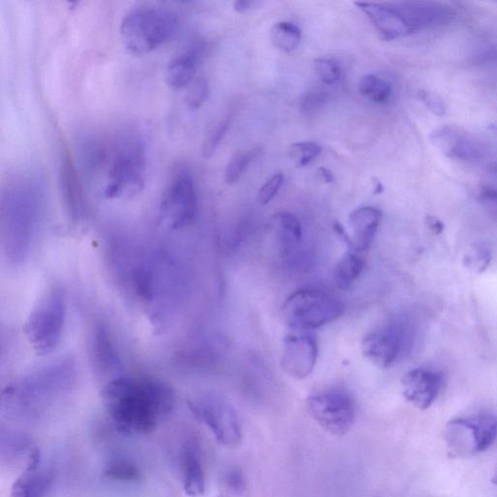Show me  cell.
<instances>
[{"label": "cell", "mask_w": 497, "mask_h": 497, "mask_svg": "<svg viewBox=\"0 0 497 497\" xmlns=\"http://www.w3.org/2000/svg\"><path fill=\"white\" fill-rule=\"evenodd\" d=\"M101 397L115 428L128 435L152 433L176 404L174 388L152 377L122 375L106 383Z\"/></svg>", "instance_id": "cell-1"}, {"label": "cell", "mask_w": 497, "mask_h": 497, "mask_svg": "<svg viewBox=\"0 0 497 497\" xmlns=\"http://www.w3.org/2000/svg\"><path fill=\"white\" fill-rule=\"evenodd\" d=\"M130 276L152 323L164 329L177 318L189 293L188 273L177 256L161 248L140 254Z\"/></svg>", "instance_id": "cell-2"}, {"label": "cell", "mask_w": 497, "mask_h": 497, "mask_svg": "<svg viewBox=\"0 0 497 497\" xmlns=\"http://www.w3.org/2000/svg\"><path fill=\"white\" fill-rule=\"evenodd\" d=\"M76 375L70 357L30 372L5 388L0 404L2 416L8 421L26 425L46 421L69 396Z\"/></svg>", "instance_id": "cell-3"}, {"label": "cell", "mask_w": 497, "mask_h": 497, "mask_svg": "<svg viewBox=\"0 0 497 497\" xmlns=\"http://www.w3.org/2000/svg\"><path fill=\"white\" fill-rule=\"evenodd\" d=\"M41 212V196L33 182L16 181L2 202V245L11 266H21L28 258Z\"/></svg>", "instance_id": "cell-4"}, {"label": "cell", "mask_w": 497, "mask_h": 497, "mask_svg": "<svg viewBox=\"0 0 497 497\" xmlns=\"http://www.w3.org/2000/svg\"><path fill=\"white\" fill-rule=\"evenodd\" d=\"M179 26L177 15L162 7H139L132 10L122 21L121 37L132 55L152 53L173 38Z\"/></svg>", "instance_id": "cell-5"}, {"label": "cell", "mask_w": 497, "mask_h": 497, "mask_svg": "<svg viewBox=\"0 0 497 497\" xmlns=\"http://www.w3.org/2000/svg\"><path fill=\"white\" fill-rule=\"evenodd\" d=\"M67 310L66 293L58 287L47 291L31 310L24 332L39 355L49 354L59 345L66 328Z\"/></svg>", "instance_id": "cell-6"}, {"label": "cell", "mask_w": 497, "mask_h": 497, "mask_svg": "<svg viewBox=\"0 0 497 497\" xmlns=\"http://www.w3.org/2000/svg\"><path fill=\"white\" fill-rule=\"evenodd\" d=\"M145 178L146 153L142 139L124 138L116 147L109 166L105 197H133L144 189Z\"/></svg>", "instance_id": "cell-7"}, {"label": "cell", "mask_w": 497, "mask_h": 497, "mask_svg": "<svg viewBox=\"0 0 497 497\" xmlns=\"http://www.w3.org/2000/svg\"><path fill=\"white\" fill-rule=\"evenodd\" d=\"M345 312L335 295L312 289L295 291L283 306V319L295 331H313L331 323Z\"/></svg>", "instance_id": "cell-8"}, {"label": "cell", "mask_w": 497, "mask_h": 497, "mask_svg": "<svg viewBox=\"0 0 497 497\" xmlns=\"http://www.w3.org/2000/svg\"><path fill=\"white\" fill-rule=\"evenodd\" d=\"M189 408L196 421L205 425L217 442L226 447H237L242 440L238 417L225 397L207 393L189 401Z\"/></svg>", "instance_id": "cell-9"}, {"label": "cell", "mask_w": 497, "mask_h": 497, "mask_svg": "<svg viewBox=\"0 0 497 497\" xmlns=\"http://www.w3.org/2000/svg\"><path fill=\"white\" fill-rule=\"evenodd\" d=\"M446 437L449 448L460 454L485 452L497 439V416L481 414L453 418L447 426Z\"/></svg>", "instance_id": "cell-10"}, {"label": "cell", "mask_w": 497, "mask_h": 497, "mask_svg": "<svg viewBox=\"0 0 497 497\" xmlns=\"http://www.w3.org/2000/svg\"><path fill=\"white\" fill-rule=\"evenodd\" d=\"M197 214V194L193 177L181 171L170 182L160 206V222L170 230L190 226Z\"/></svg>", "instance_id": "cell-11"}, {"label": "cell", "mask_w": 497, "mask_h": 497, "mask_svg": "<svg viewBox=\"0 0 497 497\" xmlns=\"http://www.w3.org/2000/svg\"><path fill=\"white\" fill-rule=\"evenodd\" d=\"M308 413L326 432L344 437L355 419V407L345 392L325 391L311 396L306 401Z\"/></svg>", "instance_id": "cell-12"}, {"label": "cell", "mask_w": 497, "mask_h": 497, "mask_svg": "<svg viewBox=\"0 0 497 497\" xmlns=\"http://www.w3.org/2000/svg\"><path fill=\"white\" fill-rule=\"evenodd\" d=\"M385 40L407 37L421 31L410 3H355Z\"/></svg>", "instance_id": "cell-13"}, {"label": "cell", "mask_w": 497, "mask_h": 497, "mask_svg": "<svg viewBox=\"0 0 497 497\" xmlns=\"http://www.w3.org/2000/svg\"><path fill=\"white\" fill-rule=\"evenodd\" d=\"M411 331L401 323H393L368 333L362 341L366 359L379 368L392 367L411 344Z\"/></svg>", "instance_id": "cell-14"}, {"label": "cell", "mask_w": 497, "mask_h": 497, "mask_svg": "<svg viewBox=\"0 0 497 497\" xmlns=\"http://www.w3.org/2000/svg\"><path fill=\"white\" fill-rule=\"evenodd\" d=\"M318 354L317 340L313 335H289L284 341L281 366L289 376L305 379L313 372Z\"/></svg>", "instance_id": "cell-15"}, {"label": "cell", "mask_w": 497, "mask_h": 497, "mask_svg": "<svg viewBox=\"0 0 497 497\" xmlns=\"http://www.w3.org/2000/svg\"><path fill=\"white\" fill-rule=\"evenodd\" d=\"M443 382V375L439 370L414 368L401 380L402 395L416 408L427 410L439 397Z\"/></svg>", "instance_id": "cell-16"}, {"label": "cell", "mask_w": 497, "mask_h": 497, "mask_svg": "<svg viewBox=\"0 0 497 497\" xmlns=\"http://www.w3.org/2000/svg\"><path fill=\"white\" fill-rule=\"evenodd\" d=\"M430 140L449 158L476 162L485 157L486 148L483 143L457 127H440L432 132Z\"/></svg>", "instance_id": "cell-17"}, {"label": "cell", "mask_w": 497, "mask_h": 497, "mask_svg": "<svg viewBox=\"0 0 497 497\" xmlns=\"http://www.w3.org/2000/svg\"><path fill=\"white\" fill-rule=\"evenodd\" d=\"M54 473L41 460L38 449L26 465L24 472L15 481L11 497H45L50 491Z\"/></svg>", "instance_id": "cell-18"}, {"label": "cell", "mask_w": 497, "mask_h": 497, "mask_svg": "<svg viewBox=\"0 0 497 497\" xmlns=\"http://www.w3.org/2000/svg\"><path fill=\"white\" fill-rule=\"evenodd\" d=\"M60 188L71 219L80 221L85 215L86 202L83 186L71 158L67 153L60 166Z\"/></svg>", "instance_id": "cell-19"}, {"label": "cell", "mask_w": 497, "mask_h": 497, "mask_svg": "<svg viewBox=\"0 0 497 497\" xmlns=\"http://www.w3.org/2000/svg\"><path fill=\"white\" fill-rule=\"evenodd\" d=\"M92 362L101 376L109 381L116 379L121 375L122 363L111 334L103 326H100L91 338Z\"/></svg>", "instance_id": "cell-20"}, {"label": "cell", "mask_w": 497, "mask_h": 497, "mask_svg": "<svg viewBox=\"0 0 497 497\" xmlns=\"http://www.w3.org/2000/svg\"><path fill=\"white\" fill-rule=\"evenodd\" d=\"M383 213L375 207H362L354 210L349 217L351 229L354 232V248L366 250L375 239L382 221Z\"/></svg>", "instance_id": "cell-21"}, {"label": "cell", "mask_w": 497, "mask_h": 497, "mask_svg": "<svg viewBox=\"0 0 497 497\" xmlns=\"http://www.w3.org/2000/svg\"><path fill=\"white\" fill-rule=\"evenodd\" d=\"M183 489L190 497H200L206 490V479L196 448L185 445L181 453Z\"/></svg>", "instance_id": "cell-22"}, {"label": "cell", "mask_w": 497, "mask_h": 497, "mask_svg": "<svg viewBox=\"0 0 497 497\" xmlns=\"http://www.w3.org/2000/svg\"><path fill=\"white\" fill-rule=\"evenodd\" d=\"M0 454L4 461L17 462L26 459V463L30 457L36 452L37 447L33 446L31 439L26 434L12 428H2V437H0Z\"/></svg>", "instance_id": "cell-23"}, {"label": "cell", "mask_w": 497, "mask_h": 497, "mask_svg": "<svg viewBox=\"0 0 497 497\" xmlns=\"http://www.w3.org/2000/svg\"><path fill=\"white\" fill-rule=\"evenodd\" d=\"M197 64V55L194 52L180 55L171 60L165 73L167 86L179 90L191 84L196 72Z\"/></svg>", "instance_id": "cell-24"}, {"label": "cell", "mask_w": 497, "mask_h": 497, "mask_svg": "<svg viewBox=\"0 0 497 497\" xmlns=\"http://www.w3.org/2000/svg\"><path fill=\"white\" fill-rule=\"evenodd\" d=\"M276 236L282 246L291 248L299 245L302 238V227L297 216L290 212H279L273 217Z\"/></svg>", "instance_id": "cell-25"}, {"label": "cell", "mask_w": 497, "mask_h": 497, "mask_svg": "<svg viewBox=\"0 0 497 497\" xmlns=\"http://www.w3.org/2000/svg\"><path fill=\"white\" fill-rule=\"evenodd\" d=\"M364 260L354 253H346L336 263L333 280L340 290L350 289L364 270Z\"/></svg>", "instance_id": "cell-26"}, {"label": "cell", "mask_w": 497, "mask_h": 497, "mask_svg": "<svg viewBox=\"0 0 497 497\" xmlns=\"http://www.w3.org/2000/svg\"><path fill=\"white\" fill-rule=\"evenodd\" d=\"M103 477L117 483H139L143 474L132 460L124 458H115L108 461L103 471Z\"/></svg>", "instance_id": "cell-27"}, {"label": "cell", "mask_w": 497, "mask_h": 497, "mask_svg": "<svg viewBox=\"0 0 497 497\" xmlns=\"http://www.w3.org/2000/svg\"><path fill=\"white\" fill-rule=\"evenodd\" d=\"M270 40L277 49L291 53L301 44V30L290 22L276 23L270 29Z\"/></svg>", "instance_id": "cell-28"}, {"label": "cell", "mask_w": 497, "mask_h": 497, "mask_svg": "<svg viewBox=\"0 0 497 497\" xmlns=\"http://www.w3.org/2000/svg\"><path fill=\"white\" fill-rule=\"evenodd\" d=\"M359 91L362 96L378 104H384L392 96V86L383 78L376 75H365L359 82Z\"/></svg>", "instance_id": "cell-29"}, {"label": "cell", "mask_w": 497, "mask_h": 497, "mask_svg": "<svg viewBox=\"0 0 497 497\" xmlns=\"http://www.w3.org/2000/svg\"><path fill=\"white\" fill-rule=\"evenodd\" d=\"M255 157L256 153L254 151H242L233 155L226 167V182L228 185L237 183Z\"/></svg>", "instance_id": "cell-30"}, {"label": "cell", "mask_w": 497, "mask_h": 497, "mask_svg": "<svg viewBox=\"0 0 497 497\" xmlns=\"http://www.w3.org/2000/svg\"><path fill=\"white\" fill-rule=\"evenodd\" d=\"M492 254L489 248L481 245H474L464 257V266L475 273L484 272L490 266Z\"/></svg>", "instance_id": "cell-31"}, {"label": "cell", "mask_w": 497, "mask_h": 497, "mask_svg": "<svg viewBox=\"0 0 497 497\" xmlns=\"http://www.w3.org/2000/svg\"><path fill=\"white\" fill-rule=\"evenodd\" d=\"M290 150L291 157L297 163V165L304 167L318 157L323 148L316 143L307 142L294 143Z\"/></svg>", "instance_id": "cell-32"}, {"label": "cell", "mask_w": 497, "mask_h": 497, "mask_svg": "<svg viewBox=\"0 0 497 497\" xmlns=\"http://www.w3.org/2000/svg\"><path fill=\"white\" fill-rule=\"evenodd\" d=\"M315 71L323 83L333 85L339 81L341 77V68L333 59L317 58L314 60Z\"/></svg>", "instance_id": "cell-33"}, {"label": "cell", "mask_w": 497, "mask_h": 497, "mask_svg": "<svg viewBox=\"0 0 497 497\" xmlns=\"http://www.w3.org/2000/svg\"><path fill=\"white\" fill-rule=\"evenodd\" d=\"M229 128L230 121L228 119H225L217 124V127L206 138L204 144V149H202V153H204L205 158L209 159L212 157L217 147H219L223 142V139L227 133Z\"/></svg>", "instance_id": "cell-34"}, {"label": "cell", "mask_w": 497, "mask_h": 497, "mask_svg": "<svg viewBox=\"0 0 497 497\" xmlns=\"http://www.w3.org/2000/svg\"><path fill=\"white\" fill-rule=\"evenodd\" d=\"M208 96V83L205 79H198L189 89L185 100L190 108L198 109L207 100Z\"/></svg>", "instance_id": "cell-35"}, {"label": "cell", "mask_w": 497, "mask_h": 497, "mask_svg": "<svg viewBox=\"0 0 497 497\" xmlns=\"http://www.w3.org/2000/svg\"><path fill=\"white\" fill-rule=\"evenodd\" d=\"M284 183V174L279 173L263 184L259 191L258 199L261 206H267L275 198L281 190Z\"/></svg>", "instance_id": "cell-36"}, {"label": "cell", "mask_w": 497, "mask_h": 497, "mask_svg": "<svg viewBox=\"0 0 497 497\" xmlns=\"http://www.w3.org/2000/svg\"><path fill=\"white\" fill-rule=\"evenodd\" d=\"M481 205L493 217H497V186L484 183L479 192Z\"/></svg>", "instance_id": "cell-37"}, {"label": "cell", "mask_w": 497, "mask_h": 497, "mask_svg": "<svg viewBox=\"0 0 497 497\" xmlns=\"http://www.w3.org/2000/svg\"><path fill=\"white\" fill-rule=\"evenodd\" d=\"M325 101L323 92H314L312 95L306 96L302 102V111L306 113L317 111Z\"/></svg>", "instance_id": "cell-38"}, {"label": "cell", "mask_w": 497, "mask_h": 497, "mask_svg": "<svg viewBox=\"0 0 497 497\" xmlns=\"http://www.w3.org/2000/svg\"><path fill=\"white\" fill-rule=\"evenodd\" d=\"M423 100L426 102L427 106L430 109L433 113L437 115H442L445 112V107L440 99L437 96L430 95V93H424Z\"/></svg>", "instance_id": "cell-39"}, {"label": "cell", "mask_w": 497, "mask_h": 497, "mask_svg": "<svg viewBox=\"0 0 497 497\" xmlns=\"http://www.w3.org/2000/svg\"><path fill=\"white\" fill-rule=\"evenodd\" d=\"M259 5L260 3L255 2V0H238L235 3V9L239 13H246L258 8Z\"/></svg>", "instance_id": "cell-40"}, {"label": "cell", "mask_w": 497, "mask_h": 497, "mask_svg": "<svg viewBox=\"0 0 497 497\" xmlns=\"http://www.w3.org/2000/svg\"><path fill=\"white\" fill-rule=\"evenodd\" d=\"M226 483L227 486L235 491H238L242 486V479L237 472L230 473L227 476Z\"/></svg>", "instance_id": "cell-41"}, {"label": "cell", "mask_w": 497, "mask_h": 497, "mask_svg": "<svg viewBox=\"0 0 497 497\" xmlns=\"http://www.w3.org/2000/svg\"><path fill=\"white\" fill-rule=\"evenodd\" d=\"M319 176L325 184H331L334 181V175L332 171L325 167L319 168Z\"/></svg>", "instance_id": "cell-42"}, {"label": "cell", "mask_w": 497, "mask_h": 497, "mask_svg": "<svg viewBox=\"0 0 497 497\" xmlns=\"http://www.w3.org/2000/svg\"><path fill=\"white\" fill-rule=\"evenodd\" d=\"M486 179L485 183L497 186V165L489 168Z\"/></svg>", "instance_id": "cell-43"}, {"label": "cell", "mask_w": 497, "mask_h": 497, "mask_svg": "<svg viewBox=\"0 0 497 497\" xmlns=\"http://www.w3.org/2000/svg\"><path fill=\"white\" fill-rule=\"evenodd\" d=\"M373 184H375V195H379L383 193V185L377 178L373 179Z\"/></svg>", "instance_id": "cell-44"}, {"label": "cell", "mask_w": 497, "mask_h": 497, "mask_svg": "<svg viewBox=\"0 0 497 497\" xmlns=\"http://www.w3.org/2000/svg\"><path fill=\"white\" fill-rule=\"evenodd\" d=\"M492 483L497 486V472L495 473V475H494V477L492 479Z\"/></svg>", "instance_id": "cell-45"}]
</instances>
